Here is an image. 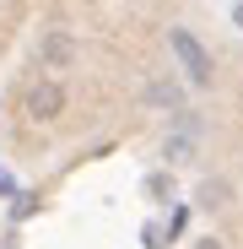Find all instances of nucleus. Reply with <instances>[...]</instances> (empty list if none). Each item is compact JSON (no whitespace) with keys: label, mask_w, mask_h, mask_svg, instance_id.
I'll list each match as a JSON object with an SVG mask.
<instances>
[{"label":"nucleus","mask_w":243,"mask_h":249,"mask_svg":"<svg viewBox=\"0 0 243 249\" xmlns=\"http://www.w3.org/2000/svg\"><path fill=\"white\" fill-rule=\"evenodd\" d=\"M168 49L178 54V71L194 81V87H206V81H211V54H206V44H200L189 27H168Z\"/></svg>","instance_id":"1"},{"label":"nucleus","mask_w":243,"mask_h":249,"mask_svg":"<svg viewBox=\"0 0 243 249\" xmlns=\"http://www.w3.org/2000/svg\"><path fill=\"white\" fill-rule=\"evenodd\" d=\"M76 60H81V44H76L65 27H54V33L38 38V71H70Z\"/></svg>","instance_id":"2"},{"label":"nucleus","mask_w":243,"mask_h":249,"mask_svg":"<svg viewBox=\"0 0 243 249\" xmlns=\"http://www.w3.org/2000/svg\"><path fill=\"white\" fill-rule=\"evenodd\" d=\"M65 103H70V98H65V87H60L54 76H44V81L27 87V119H44V124H49V119L65 114Z\"/></svg>","instance_id":"3"},{"label":"nucleus","mask_w":243,"mask_h":249,"mask_svg":"<svg viewBox=\"0 0 243 249\" xmlns=\"http://www.w3.org/2000/svg\"><path fill=\"white\" fill-rule=\"evenodd\" d=\"M184 103V92L173 87V81H151V87H146V108H162V114H173Z\"/></svg>","instance_id":"4"},{"label":"nucleus","mask_w":243,"mask_h":249,"mask_svg":"<svg viewBox=\"0 0 243 249\" xmlns=\"http://www.w3.org/2000/svg\"><path fill=\"white\" fill-rule=\"evenodd\" d=\"M189 146H194V141H189V130H178V136L162 141V157H168V162H184V157H189Z\"/></svg>","instance_id":"5"},{"label":"nucleus","mask_w":243,"mask_h":249,"mask_svg":"<svg viewBox=\"0 0 243 249\" xmlns=\"http://www.w3.org/2000/svg\"><path fill=\"white\" fill-rule=\"evenodd\" d=\"M206 206H227V184H222V179L206 184Z\"/></svg>","instance_id":"6"},{"label":"nucleus","mask_w":243,"mask_h":249,"mask_svg":"<svg viewBox=\"0 0 243 249\" xmlns=\"http://www.w3.org/2000/svg\"><path fill=\"white\" fill-rule=\"evenodd\" d=\"M194 249H222V238H200V244H194Z\"/></svg>","instance_id":"7"},{"label":"nucleus","mask_w":243,"mask_h":249,"mask_svg":"<svg viewBox=\"0 0 243 249\" xmlns=\"http://www.w3.org/2000/svg\"><path fill=\"white\" fill-rule=\"evenodd\" d=\"M232 22H238V27H243V6H232Z\"/></svg>","instance_id":"8"}]
</instances>
